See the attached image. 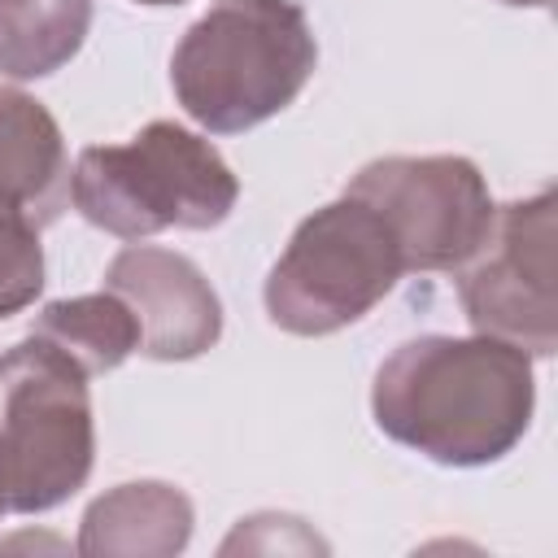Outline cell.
<instances>
[{"instance_id":"cell-4","label":"cell","mask_w":558,"mask_h":558,"mask_svg":"<svg viewBox=\"0 0 558 558\" xmlns=\"http://www.w3.org/2000/svg\"><path fill=\"white\" fill-rule=\"evenodd\" d=\"M87 371L44 336L0 353V488L13 514L70 501L96 466Z\"/></svg>"},{"instance_id":"cell-2","label":"cell","mask_w":558,"mask_h":558,"mask_svg":"<svg viewBox=\"0 0 558 558\" xmlns=\"http://www.w3.org/2000/svg\"><path fill=\"white\" fill-rule=\"evenodd\" d=\"M318 65L296 0H214L174 44L170 87L209 135H240L283 113Z\"/></svg>"},{"instance_id":"cell-10","label":"cell","mask_w":558,"mask_h":558,"mask_svg":"<svg viewBox=\"0 0 558 558\" xmlns=\"http://www.w3.org/2000/svg\"><path fill=\"white\" fill-rule=\"evenodd\" d=\"M192 497L166 480H131L100 493L78 523L83 558H174L192 541Z\"/></svg>"},{"instance_id":"cell-13","label":"cell","mask_w":558,"mask_h":558,"mask_svg":"<svg viewBox=\"0 0 558 558\" xmlns=\"http://www.w3.org/2000/svg\"><path fill=\"white\" fill-rule=\"evenodd\" d=\"M39 292H44L39 227L13 209H0V318L31 310Z\"/></svg>"},{"instance_id":"cell-11","label":"cell","mask_w":558,"mask_h":558,"mask_svg":"<svg viewBox=\"0 0 558 558\" xmlns=\"http://www.w3.org/2000/svg\"><path fill=\"white\" fill-rule=\"evenodd\" d=\"M92 0H0V74L48 78L70 65L92 31Z\"/></svg>"},{"instance_id":"cell-6","label":"cell","mask_w":558,"mask_h":558,"mask_svg":"<svg viewBox=\"0 0 558 558\" xmlns=\"http://www.w3.org/2000/svg\"><path fill=\"white\" fill-rule=\"evenodd\" d=\"M558 192H541L497 205L493 227L475 257L453 270L466 323L480 336L519 344L527 357H554L558 349Z\"/></svg>"},{"instance_id":"cell-1","label":"cell","mask_w":558,"mask_h":558,"mask_svg":"<svg viewBox=\"0 0 558 558\" xmlns=\"http://www.w3.org/2000/svg\"><path fill=\"white\" fill-rule=\"evenodd\" d=\"M536 371L519 344L493 336H414L371 384L375 427L436 466L501 462L532 427Z\"/></svg>"},{"instance_id":"cell-12","label":"cell","mask_w":558,"mask_h":558,"mask_svg":"<svg viewBox=\"0 0 558 558\" xmlns=\"http://www.w3.org/2000/svg\"><path fill=\"white\" fill-rule=\"evenodd\" d=\"M35 336L52 340L61 353H70L87 375L118 371L131 353H140V323L126 310L122 296L87 292V296H61L48 301L35 314Z\"/></svg>"},{"instance_id":"cell-7","label":"cell","mask_w":558,"mask_h":558,"mask_svg":"<svg viewBox=\"0 0 558 558\" xmlns=\"http://www.w3.org/2000/svg\"><path fill=\"white\" fill-rule=\"evenodd\" d=\"M392 231L401 266L410 270H462L493 227V192L471 157H375L349 187Z\"/></svg>"},{"instance_id":"cell-15","label":"cell","mask_w":558,"mask_h":558,"mask_svg":"<svg viewBox=\"0 0 558 558\" xmlns=\"http://www.w3.org/2000/svg\"><path fill=\"white\" fill-rule=\"evenodd\" d=\"M497 4H510V9H545L549 0H497Z\"/></svg>"},{"instance_id":"cell-14","label":"cell","mask_w":558,"mask_h":558,"mask_svg":"<svg viewBox=\"0 0 558 558\" xmlns=\"http://www.w3.org/2000/svg\"><path fill=\"white\" fill-rule=\"evenodd\" d=\"M327 549L296 514H279V532H275V514H253V519H240V527L222 541V554H235V549Z\"/></svg>"},{"instance_id":"cell-3","label":"cell","mask_w":558,"mask_h":558,"mask_svg":"<svg viewBox=\"0 0 558 558\" xmlns=\"http://www.w3.org/2000/svg\"><path fill=\"white\" fill-rule=\"evenodd\" d=\"M74 209L118 240L222 227L240 201L227 157L179 122H148L122 144H87L70 174Z\"/></svg>"},{"instance_id":"cell-8","label":"cell","mask_w":558,"mask_h":558,"mask_svg":"<svg viewBox=\"0 0 558 558\" xmlns=\"http://www.w3.org/2000/svg\"><path fill=\"white\" fill-rule=\"evenodd\" d=\"M105 288L140 323V353L153 362H192L222 340V301L205 270L161 244H126L105 266Z\"/></svg>"},{"instance_id":"cell-16","label":"cell","mask_w":558,"mask_h":558,"mask_svg":"<svg viewBox=\"0 0 558 558\" xmlns=\"http://www.w3.org/2000/svg\"><path fill=\"white\" fill-rule=\"evenodd\" d=\"M135 4H148V9H166V4H183V0H135Z\"/></svg>"},{"instance_id":"cell-9","label":"cell","mask_w":558,"mask_h":558,"mask_svg":"<svg viewBox=\"0 0 558 558\" xmlns=\"http://www.w3.org/2000/svg\"><path fill=\"white\" fill-rule=\"evenodd\" d=\"M70 153L57 118L22 87H0V209L39 231L70 205Z\"/></svg>"},{"instance_id":"cell-5","label":"cell","mask_w":558,"mask_h":558,"mask_svg":"<svg viewBox=\"0 0 558 558\" xmlns=\"http://www.w3.org/2000/svg\"><path fill=\"white\" fill-rule=\"evenodd\" d=\"M405 275L388 222L357 196L327 201L296 222L266 275L262 301L288 336H336L362 323Z\"/></svg>"},{"instance_id":"cell-17","label":"cell","mask_w":558,"mask_h":558,"mask_svg":"<svg viewBox=\"0 0 558 558\" xmlns=\"http://www.w3.org/2000/svg\"><path fill=\"white\" fill-rule=\"evenodd\" d=\"M9 514V501H4V488H0V519Z\"/></svg>"}]
</instances>
